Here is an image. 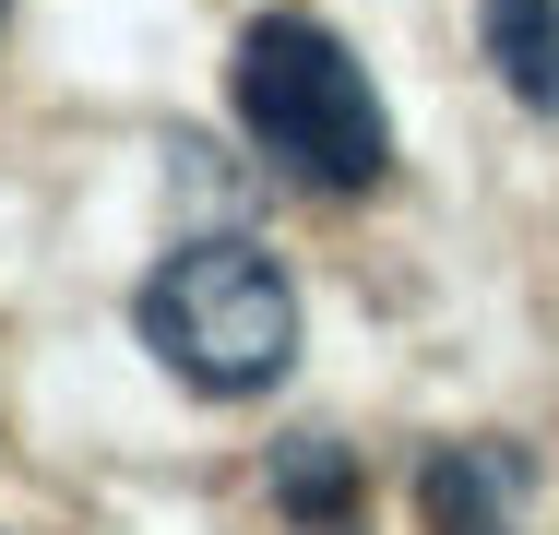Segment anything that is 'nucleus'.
Returning a JSON list of instances; mask_svg holds the SVG:
<instances>
[{
    "label": "nucleus",
    "instance_id": "nucleus-1",
    "mask_svg": "<svg viewBox=\"0 0 559 535\" xmlns=\"http://www.w3.org/2000/svg\"><path fill=\"white\" fill-rule=\"evenodd\" d=\"M226 96H238V131H250L298 191H381L393 119H381V96H369V72H357V48H345L334 24L262 12V24L238 36Z\"/></svg>",
    "mask_w": 559,
    "mask_h": 535
},
{
    "label": "nucleus",
    "instance_id": "nucleus-2",
    "mask_svg": "<svg viewBox=\"0 0 559 535\" xmlns=\"http://www.w3.org/2000/svg\"><path fill=\"white\" fill-rule=\"evenodd\" d=\"M143 345L191 393H274L298 357V286L250 238H191L143 274Z\"/></svg>",
    "mask_w": 559,
    "mask_h": 535
},
{
    "label": "nucleus",
    "instance_id": "nucleus-3",
    "mask_svg": "<svg viewBox=\"0 0 559 535\" xmlns=\"http://www.w3.org/2000/svg\"><path fill=\"white\" fill-rule=\"evenodd\" d=\"M417 512H429V535H512V464L500 452H429Z\"/></svg>",
    "mask_w": 559,
    "mask_h": 535
},
{
    "label": "nucleus",
    "instance_id": "nucleus-4",
    "mask_svg": "<svg viewBox=\"0 0 559 535\" xmlns=\"http://www.w3.org/2000/svg\"><path fill=\"white\" fill-rule=\"evenodd\" d=\"M488 60L524 107H559V0H488Z\"/></svg>",
    "mask_w": 559,
    "mask_h": 535
},
{
    "label": "nucleus",
    "instance_id": "nucleus-5",
    "mask_svg": "<svg viewBox=\"0 0 559 535\" xmlns=\"http://www.w3.org/2000/svg\"><path fill=\"white\" fill-rule=\"evenodd\" d=\"M274 488H286V512H298V524H322V535L345 524V452H322V440H298V452L274 464Z\"/></svg>",
    "mask_w": 559,
    "mask_h": 535
}]
</instances>
